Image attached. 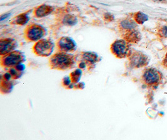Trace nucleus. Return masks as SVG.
Here are the masks:
<instances>
[{"mask_svg": "<svg viewBox=\"0 0 167 140\" xmlns=\"http://www.w3.org/2000/svg\"><path fill=\"white\" fill-rule=\"evenodd\" d=\"M163 64H164V65L166 67H167V53L166 54V56H165V59H164V61H163Z\"/></svg>", "mask_w": 167, "mask_h": 140, "instance_id": "19", "label": "nucleus"}, {"mask_svg": "<svg viewBox=\"0 0 167 140\" xmlns=\"http://www.w3.org/2000/svg\"><path fill=\"white\" fill-rule=\"evenodd\" d=\"M14 47V44L10 40H2L0 43V49L1 54H4L10 52Z\"/></svg>", "mask_w": 167, "mask_h": 140, "instance_id": "9", "label": "nucleus"}, {"mask_svg": "<svg viewBox=\"0 0 167 140\" xmlns=\"http://www.w3.org/2000/svg\"><path fill=\"white\" fill-rule=\"evenodd\" d=\"M143 78L146 84L156 85L160 81L161 74L158 70L153 68H150L145 71Z\"/></svg>", "mask_w": 167, "mask_h": 140, "instance_id": "2", "label": "nucleus"}, {"mask_svg": "<svg viewBox=\"0 0 167 140\" xmlns=\"http://www.w3.org/2000/svg\"><path fill=\"white\" fill-rule=\"evenodd\" d=\"M4 15H5V16H1V21H3V20H4V19H6V18H7V17H8V16H9V14H4Z\"/></svg>", "mask_w": 167, "mask_h": 140, "instance_id": "20", "label": "nucleus"}, {"mask_svg": "<svg viewBox=\"0 0 167 140\" xmlns=\"http://www.w3.org/2000/svg\"><path fill=\"white\" fill-rule=\"evenodd\" d=\"M121 26L126 30H133L136 27V24L135 21L131 19H125L121 23Z\"/></svg>", "mask_w": 167, "mask_h": 140, "instance_id": "10", "label": "nucleus"}, {"mask_svg": "<svg viewBox=\"0 0 167 140\" xmlns=\"http://www.w3.org/2000/svg\"><path fill=\"white\" fill-rule=\"evenodd\" d=\"M112 51L120 58L126 57L129 52L128 45L123 40H118L112 45Z\"/></svg>", "mask_w": 167, "mask_h": 140, "instance_id": "3", "label": "nucleus"}, {"mask_svg": "<svg viewBox=\"0 0 167 140\" xmlns=\"http://www.w3.org/2000/svg\"><path fill=\"white\" fill-rule=\"evenodd\" d=\"M28 17L26 16H19L17 18V23L19 24H26V22L28 21Z\"/></svg>", "mask_w": 167, "mask_h": 140, "instance_id": "16", "label": "nucleus"}, {"mask_svg": "<svg viewBox=\"0 0 167 140\" xmlns=\"http://www.w3.org/2000/svg\"><path fill=\"white\" fill-rule=\"evenodd\" d=\"M126 39H128V41L135 42L140 40V34L138 33V32L135 31V29L130 30V32L127 34Z\"/></svg>", "mask_w": 167, "mask_h": 140, "instance_id": "11", "label": "nucleus"}, {"mask_svg": "<svg viewBox=\"0 0 167 140\" xmlns=\"http://www.w3.org/2000/svg\"><path fill=\"white\" fill-rule=\"evenodd\" d=\"M135 19L136 23L138 24H143L145 22L148 21V17L147 15L142 12H138L135 16Z\"/></svg>", "mask_w": 167, "mask_h": 140, "instance_id": "13", "label": "nucleus"}, {"mask_svg": "<svg viewBox=\"0 0 167 140\" xmlns=\"http://www.w3.org/2000/svg\"><path fill=\"white\" fill-rule=\"evenodd\" d=\"M64 23L68 25H71V26H72V25L76 24V19L75 17L70 16V15H68V16H66L65 19H64Z\"/></svg>", "mask_w": 167, "mask_h": 140, "instance_id": "14", "label": "nucleus"}, {"mask_svg": "<svg viewBox=\"0 0 167 140\" xmlns=\"http://www.w3.org/2000/svg\"><path fill=\"white\" fill-rule=\"evenodd\" d=\"M53 49L52 42L47 40H42L38 42L35 47L36 52L41 56H49L53 51Z\"/></svg>", "mask_w": 167, "mask_h": 140, "instance_id": "4", "label": "nucleus"}, {"mask_svg": "<svg viewBox=\"0 0 167 140\" xmlns=\"http://www.w3.org/2000/svg\"><path fill=\"white\" fill-rule=\"evenodd\" d=\"M160 33L162 36L167 38V25L166 26H163L161 28L160 30Z\"/></svg>", "mask_w": 167, "mask_h": 140, "instance_id": "17", "label": "nucleus"}, {"mask_svg": "<svg viewBox=\"0 0 167 140\" xmlns=\"http://www.w3.org/2000/svg\"><path fill=\"white\" fill-rule=\"evenodd\" d=\"M21 57L20 54L11 53L8 55L4 59V64L6 66H11L14 65H18L20 63Z\"/></svg>", "mask_w": 167, "mask_h": 140, "instance_id": "7", "label": "nucleus"}, {"mask_svg": "<svg viewBox=\"0 0 167 140\" xmlns=\"http://www.w3.org/2000/svg\"><path fill=\"white\" fill-rule=\"evenodd\" d=\"M84 58L88 61L93 62L96 60L97 56H96V55L95 54L90 53V52H87L84 55Z\"/></svg>", "mask_w": 167, "mask_h": 140, "instance_id": "15", "label": "nucleus"}, {"mask_svg": "<svg viewBox=\"0 0 167 140\" xmlns=\"http://www.w3.org/2000/svg\"><path fill=\"white\" fill-rule=\"evenodd\" d=\"M59 46L63 51H70L75 48V43L70 38L63 37L59 41Z\"/></svg>", "mask_w": 167, "mask_h": 140, "instance_id": "8", "label": "nucleus"}, {"mask_svg": "<svg viewBox=\"0 0 167 140\" xmlns=\"http://www.w3.org/2000/svg\"><path fill=\"white\" fill-rule=\"evenodd\" d=\"M50 12H51V8L50 6H46V5H44V6H41L38 8L36 13L38 16L41 17L44 16H46V15L50 13Z\"/></svg>", "mask_w": 167, "mask_h": 140, "instance_id": "12", "label": "nucleus"}, {"mask_svg": "<svg viewBox=\"0 0 167 140\" xmlns=\"http://www.w3.org/2000/svg\"><path fill=\"white\" fill-rule=\"evenodd\" d=\"M154 1H157V2H160L161 1H163V0H153Z\"/></svg>", "mask_w": 167, "mask_h": 140, "instance_id": "21", "label": "nucleus"}, {"mask_svg": "<svg viewBox=\"0 0 167 140\" xmlns=\"http://www.w3.org/2000/svg\"><path fill=\"white\" fill-rule=\"evenodd\" d=\"M16 67H17V69L19 70V71H23V70L24 69V68H25V67H24V65L22 64H20V63L18 64L17 65Z\"/></svg>", "mask_w": 167, "mask_h": 140, "instance_id": "18", "label": "nucleus"}, {"mask_svg": "<svg viewBox=\"0 0 167 140\" xmlns=\"http://www.w3.org/2000/svg\"><path fill=\"white\" fill-rule=\"evenodd\" d=\"M43 30L39 26H33L28 30L27 36L31 41H38L43 36Z\"/></svg>", "mask_w": 167, "mask_h": 140, "instance_id": "6", "label": "nucleus"}, {"mask_svg": "<svg viewBox=\"0 0 167 140\" xmlns=\"http://www.w3.org/2000/svg\"><path fill=\"white\" fill-rule=\"evenodd\" d=\"M51 62L53 66H55L56 67L65 69L71 66L73 62V59L68 54H58L52 58Z\"/></svg>", "mask_w": 167, "mask_h": 140, "instance_id": "1", "label": "nucleus"}, {"mask_svg": "<svg viewBox=\"0 0 167 140\" xmlns=\"http://www.w3.org/2000/svg\"><path fill=\"white\" fill-rule=\"evenodd\" d=\"M148 59L146 55L137 52L134 53L130 57V62L133 66L140 67L146 66L148 63Z\"/></svg>", "mask_w": 167, "mask_h": 140, "instance_id": "5", "label": "nucleus"}]
</instances>
